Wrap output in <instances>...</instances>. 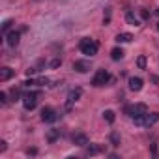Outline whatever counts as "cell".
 <instances>
[{"mask_svg": "<svg viewBox=\"0 0 159 159\" xmlns=\"http://www.w3.org/2000/svg\"><path fill=\"white\" fill-rule=\"evenodd\" d=\"M79 49H81V52H83V54H86V56H94V54H98V49H99V45H98L94 39H88V38H84L81 43H79Z\"/></svg>", "mask_w": 159, "mask_h": 159, "instance_id": "1", "label": "cell"}, {"mask_svg": "<svg viewBox=\"0 0 159 159\" xmlns=\"http://www.w3.org/2000/svg\"><path fill=\"white\" fill-rule=\"evenodd\" d=\"M159 122V112H152V114H142V116H137L135 118V124L137 125H146V127H150V125H153V124H157Z\"/></svg>", "mask_w": 159, "mask_h": 159, "instance_id": "2", "label": "cell"}, {"mask_svg": "<svg viewBox=\"0 0 159 159\" xmlns=\"http://www.w3.org/2000/svg\"><path fill=\"white\" fill-rule=\"evenodd\" d=\"M148 112V107L144 103H135V105H127L125 107V114L131 116V118H137V116H142Z\"/></svg>", "mask_w": 159, "mask_h": 159, "instance_id": "3", "label": "cell"}, {"mask_svg": "<svg viewBox=\"0 0 159 159\" xmlns=\"http://www.w3.org/2000/svg\"><path fill=\"white\" fill-rule=\"evenodd\" d=\"M109 81H111L109 71H107V69H99V71L94 75V79H92V84H94V86H103V84H107Z\"/></svg>", "mask_w": 159, "mask_h": 159, "instance_id": "4", "label": "cell"}, {"mask_svg": "<svg viewBox=\"0 0 159 159\" xmlns=\"http://www.w3.org/2000/svg\"><path fill=\"white\" fill-rule=\"evenodd\" d=\"M38 98H39V92H28V94L23 98V105H25V109H26V111H32V109H36Z\"/></svg>", "mask_w": 159, "mask_h": 159, "instance_id": "5", "label": "cell"}, {"mask_svg": "<svg viewBox=\"0 0 159 159\" xmlns=\"http://www.w3.org/2000/svg\"><path fill=\"white\" fill-rule=\"evenodd\" d=\"M83 96V88H73L69 94H67V105H66V109L69 111L71 109V105L75 103V101H79V98Z\"/></svg>", "mask_w": 159, "mask_h": 159, "instance_id": "6", "label": "cell"}, {"mask_svg": "<svg viewBox=\"0 0 159 159\" xmlns=\"http://www.w3.org/2000/svg\"><path fill=\"white\" fill-rule=\"evenodd\" d=\"M56 118H58V114L54 112L52 107H43L41 109V120L43 122H54Z\"/></svg>", "mask_w": 159, "mask_h": 159, "instance_id": "7", "label": "cell"}, {"mask_svg": "<svg viewBox=\"0 0 159 159\" xmlns=\"http://www.w3.org/2000/svg\"><path fill=\"white\" fill-rule=\"evenodd\" d=\"M73 69L79 71V73H86V71H90V62H86V60H75L73 62Z\"/></svg>", "mask_w": 159, "mask_h": 159, "instance_id": "8", "label": "cell"}, {"mask_svg": "<svg viewBox=\"0 0 159 159\" xmlns=\"http://www.w3.org/2000/svg\"><path fill=\"white\" fill-rule=\"evenodd\" d=\"M71 140H73L75 146H86V144H88V137H86L84 133H73Z\"/></svg>", "mask_w": 159, "mask_h": 159, "instance_id": "9", "label": "cell"}, {"mask_svg": "<svg viewBox=\"0 0 159 159\" xmlns=\"http://www.w3.org/2000/svg\"><path fill=\"white\" fill-rule=\"evenodd\" d=\"M15 75V71L11 69V67H2V69H0V81H2V83H6V81H10V79Z\"/></svg>", "mask_w": 159, "mask_h": 159, "instance_id": "10", "label": "cell"}, {"mask_svg": "<svg viewBox=\"0 0 159 159\" xmlns=\"http://www.w3.org/2000/svg\"><path fill=\"white\" fill-rule=\"evenodd\" d=\"M129 88H131L133 92H139V90L142 88V79H140V77H131V79H129Z\"/></svg>", "mask_w": 159, "mask_h": 159, "instance_id": "11", "label": "cell"}, {"mask_svg": "<svg viewBox=\"0 0 159 159\" xmlns=\"http://www.w3.org/2000/svg\"><path fill=\"white\" fill-rule=\"evenodd\" d=\"M19 38H21V34L19 32H8V45L10 47H17V43H19Z\"/></svg>", "mask_w": 159, "mask_h": 159, "instance_id": "12", "label": "cell"}, {"mask_svg": "<svg viewBox=\"0 0 159 159\" xmlns=\"http://www.w3.org/2000/svg\"><path fill=\"white\" fill-rule=\"evenodd\" d=\"M125 21H127L131 26H139V25H140V21L135 17V13H133V11H127V13H125Z\"/></svg>", "mask_w": 159, "mask_h": 159, "instance_id": "13", "label": "cell"}, {"mask_svg": "<svg viewBox=\"0 0 159 159\" xmlns=\"http://www.w3.org/2000/svg\"><path fill=\"white\" fill-rule=\"evenodd\" d=\"M131 39H133V36H131L129 32H124V34H118V36H116V41H118V43H129Z\"/></svg>", "mask_w": 159, "mask_h": 159, "instance_id": "14", "label": "cell"}, {"mask_svg": "<svg viewBox=\"0 0 159 159\" xmlns=\"http://www.w3.org/2000/svg\"><path fill=\"white\" fill-rule=\"evenodd\" d=\"M58 137H60V131L58 129H49V133H47V140L52 144V142H56L58 140Z\"/></svg>", "mask_w": 159, "mask_h": 159, "instance_id": "15", "label": "cell"}, {"mask_svg": "<svg viewBox=\"0 0 159 159\" xmlns=\"http://www.w3.org/2000/svg\"><path fill=\"white\" fill-rule=\"evenodd\" d=\"M101 152H103V146L101 144H90V148H88V155H98Z\"/></svg>", "mask_w": 159, "mask_h": 159, "instance_id": "16", "label": "cell"}, {"mask_svg": "<svg viewBox=\"0 0 159 159\" xmlns=\"http://www.w3.org/2000/svg\"><path fill=\"white\" fill-rule=\"evenodd\" d=\"M111 58H112V60H120V58H124V51H122L120 47L112 49V51H111Z\"/></svg>", "mask_w": 159, "mask_h": 159, "instance_id": "17", "label": "cell"}, {"mask_svg": "<svg viewBox=\"0 0 159 159\" xmlns=\"http://www.w3.org/2000/svg\"><path fill=\"white\" fill-rule=\"evenodd\" d=\"M103 118L107 120V124H114V118H116L114 116V111H105L103 112Z\"/></svg>", "mask_w": 159, "mask_h": 159, "instance_id": "18", "label": "cell"}, {"mask_svg": "<svg viewBox=\"0 0 159 159\" xmlns=\"http://www.w3.org/2000/svg\"><path fill=\"white\" fill-rule=\"evenodd\" d=\"M137 66H139V69H146V56L144 54H140L137 58Z\"/></svg>", "mask_w": 159, "mask_h": 159, "instance_id": "19", "label": "cell"}, {"mask_svg": "<svg viewBox=\"0 0 159 159\" xmlns=\"http://www.w3.org/2000/svg\"><path fill=\"white\" fill-rule=\"evenodd\" d=\"M111 142H112V146H120V135L116 131L111 133Z\"/></svg>", "mask_w": 159, "mask_h": 159, "instance_id": "20", "label": "cell"}, {"mask_svg": "<svg viewBox=\"0 0 159 159\" xmlns=\"http://www.w3.org/2000/svg\"><path fill=\"white\" fill-rule=\"evenodd\" d=\"M11 25H13V21H11V19L4 21V25H2V32H4V34H8V30L11 28Z\"/></svg>", "mask_w": 159, "mask_h": 159, "instance_id": "21", "label": "cell"}, {"mask_svg": "<svg viewBox=\"0 0 159 159\" xmlns=\"http://www.w3.org/2000/svg\"><path fill=\"white\" fill-rule=\"evenodd\" d=\"M36 84H39V86H45V84H49V79H47V77H39L38 81H36Z\"/></svg>", "mask_w": 159, "mask_h": 159, "instance_id": "22", "label": "cell"}, {"mask_svg": "<svg viewBox=\"0 0 159 159\" xmlns=\"http://www.w3.org/2000/svg\"><path fill=\"white\" fill-rule=\"evenodd\" d=\"M140 17H142L144 21H148V19H150V11L144 10V8H140Z\"/></svg>", "mask_w": 159, "mask_h": 159, "instance_id": "23", "label": "cell"}, {"mask_svg": "<svg viewBox=\"0 0 159 159\" xmlns=\"http://www.w3.org/2000/svg\"><path fill=\"white\" fill-rule=\"evenodd\" d=\"M11 98L17 101V99L21 98V90H19V88H13V90H11Z\"/></svg>", "mask_w": 159, "mask_h": 159, "instance_id": "24", "label": "cell"}, {"mask_svg": "<svg viewBox=\"0 0 159 159\" xmlns=\"http://www.w3.org/2000/svg\"><path fill=\"white\" fill-rule=\"evenodd\" d=\"M60 64H62V60H60V58H54V60H52V62H51V64H49V66H51V67H52V69H56V67H58V66H60Z\"/></svg>", "mask_w": 159, "mask_h": 159, "instance_id": "25", "label": "cell"}, {"mask_svg": "<svg viewBox=\"0 0 159 159\" xmlns=\"http://www.w3.org/2000/svg\"><path fill=\"white\" fill-rule=\"evenodd\" d=\"M150 81H152L155 86H159V75H153V73H152V75H150Z\"/></svg>", "mask_w": 159, "mask_h": 159, "instance_id": "26", "label": "cell"}, {"mask_svg": "<svg viewBox=\"0 0 159 159\" xmlns=\"http://www.w3.org/2000/svg\"><path fill=\"white\" fill-rule=\"evenodd\" d=\"M103 23H105V25H109V23H111V10H107V11H105V17H103Z\"/></svg>", "mask_w": 159, "mask_h": 159, "instance_id": "27", "label": "cell"}, {"mask_svg": "<svg viewBox=\"0 0 159 159\" xmlns=\"http://www.w3.org/2000/svg\"><path fill=\"white\" fill-rule=\"evenodd\" d=\"M0 101H2L4 105L8 103V96H6V92H0Z\"/></svg>", "mask_w": 159, "mask_h": 159, "instance_id": "28", "label": "cell"}, {"mask_svg": "<svg viewBox=\"0 0 159 159\" xmlns=\"http://www.w3.org/2000/svg\"><path fill=\"white\" fill-rule=\"evenodd\" d=\"M6 148H8V142L6 140H0V152H6Z\"/></svg>", "mask_w": 159, "mask_h": 159, "instance_id": "29", "label": "cell"}, {"mask_svg": "<svg viewBox=\"0 0 159 159\" xmlns=\"http://www.w3.org/2000/svg\"><path fill=\"white\" fill-rule=\"evenodd\" d=\"M36 71H38V69H36V67H28V69H26V75H34V73H36Z\"/></svg>", "mask_w": 159, "mask_h": 159, "instance_id": "30", "label": "cell"}, {"mask_svg": "<svg viewBox=\"0 0 159 159\" xmlns=\"http://www.w3.org/2000/svg\"><path fill=\"white\" fill-rule=\"evenodd\" d=\"M32 84H36V81H32V79H30V81H26V83H25V86H32Z\"/></svg>", "mask_w": 159, "mask_h": 159, "instance_id": "31", "label": "cell"}, {"mask_svg": "<svg viewBox=\"0 0 159 159\" xmlns=\"http://www.w3.org/2000/svg\"><path fill=\"white\" fill-rule=\"evenodd\" d=\"M157 153V146L155 144H152V155H155Z\"/></svg>", "mask_w": 159, "mask_h": 159, "instance_id": "32", "label": "cell"}, {"mask_svg": "<svg viewBox=\"0 0 159 159\" xmlns=\"http://www.w3.org/2000/svg\"><path fill=\"white\" fill-rule=\"evenodd\" d=\"M36 152H38V150H36V148H28V150H26V153H32V155H34V153H36Z\"/></svg>", "mask_w": 159, "mask_h": 159, "instance_id": "33", "label": "cell"}, {"mask_svg": "<svg viewBox=\"0 0 159 159\" xmlns=\"http://www.w3.org/2000/svg\"><path fill=\"white\" fill-rule=\"evenodd\" d=\"M155 15H159V8H157V10H155Z\"/></svg>", "mask_w": 159, "mask_h": 159, "instance_id": "34", "label": "cell"}, {"mask_svg": "<svg viewBox=\"0 0 159 159\" xmlns=\"http://www.w3.org/2000/svg\"><path fill=\"white\" fill-rule=\"evenodd\" d=\"M157 30H159V23H157Z\"/></svg>", "mask_w": 159, "mask_h": 159, "instance_id": "35", "label": "cell"}]
</instances>
